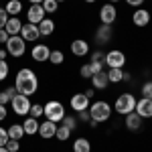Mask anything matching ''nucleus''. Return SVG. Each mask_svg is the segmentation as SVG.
I'll list each match as a JSON object with an SVG mask.
<instances>
[{"instance_id": "1", "label": "nucleus", "mask_w": 152, "mask_h": 152, "mask_svg": "<svg viewBox=\"0 0 152 152\" xmlns=\"http://www.w3.org/2000/svg\"><path fill=\"white\" fill-rule=\"evenodd\" d=\"M14 87H16V91L23 95H31L37 94V89H39V77H37V73L33 69H28V67H23V69L16 73V83H14Z\"/></svg>"}, {"instance_id": "2", "label": "nucleus", "mask_w": 152, "mask_h": 152, "mask_svg": "<svg viewBox=\"0 0 152 152\" xmlns=\"http://www.w3.org/2000/svg\"><path fill=\"white\" fill-rule=\"evenodd\" d=\"M89 116L94 122L102 124V122H107L110 116H112V105L104 102V99H97L94 104H89Z\"/></svg>"}, {"instance_id": "3", "label": "nucleus", "mask_w": 152, "mask_h": 152, "mask_svg": "<svg viewBox=\"0 0 152 152\" xmlns=\"http://www.w3.org/2000/svg\"><path fill=\"white\" fill-rule=\"evenodd\" d=\"M43 116L47 118V120H51V122L59 124V122L65 118V107H63V104L57 102V99H49L47 104L43 105Z\"/></svg>"}, {"instance_id": "4", "label": "nucleus", "mask_w": 152, "mask_h": 152, "mask_svg": "<svg viewBox=\"0 0 152 152\" xmlns=\"http://www.w3.org/2000/svg\"><path fill=\"white\" fill-rule=\"evenodd\" d=\"M134 107H136V97L132 94H120L114 104V110L120 116H128L130 112H134Z\"/></svg>"}, {"instance_id": "5", "label": "nucleus", "mask_w": 152, "mask_h": 152, "mask_svg": "<svg viewBox=\"0 0 152 152\" xmlns=\"http://www.w3.org/2000/svg\"><path fill=\"white\" fill-rule=\"evenodd\" d=\"M6 51L10 57H23L26 53V41L20 35H14L6 41Z\"/></svg>"}, {"instance_id": "6", "label": "nucleus", "mask_w": 152, "mask_h": 152, "mask_svg": "<svg viewBox=\"0 0 152 152\" xmlns=\"http://www.w3.org/2000/svg\"><path fill=\"white\" fill-rule=\"evenodd\" d=\"M10 105H12V112L16 116H28V110H31V99L28 95H23L16 91V95L10 99Z\"/></svg>"}, {"instance_id": "7", "label": "nucleus", "mask_w": 152, "mask_h": 152, "mask_svg": "<svg viewBox=\"0 0 152 152\" xmlns=\"http://www.w3.org/2000/svg\"><path fill=\"white\" fill-rule=\"evenodd\" d=\"M104 63L110 69H122V67L126 65V55H124V51H120V49L107 51L105 57H104Z\"/></svg>"}, {"instance_id": "8", "label": "nucleus", "mask_w": 152, "mask_h": 152, "mask_svg": "<svg viewBox=\"0 0 152 152\" xmlns=\"http://www.w3.org/2000/svg\"><path fill=\"white\" fill-rule=\"evenodd\" d=\"M116 18H118V10L112 2H107V4H104L99 8V20H102V24H114Z\"/></svg>"}, {"instance_id": "9", "label": "nucleus", "mask_w": 152, "mask_h": 152, "mask_svg": "<svg viewBox=\"0 0 152 152\" xmlns=\"http://www.w3.org/2000/svg\"><path fill=\"white\" fill-rule=\"evenodd\" d=\"M114 37V28L112 24H99L97 31H95V43L97 45H107Z\"/></svg>"}, {"instance_id": "10", "label": "nucleus", "mask_w": 152, "mask_h": 152, "mask_svg": "<svg viewBox=\"0 0 152 152\" xmlns=\"http://www.w3.org/2000/svg\"><path fill=\"white\" fill-rule=\"evenodd\" d=\"M69 104H71V110H75V112H83V110H89L91 99H89L85 94H75V95H71Z\"/></svg>"}, {"instance_id": "11", "label": "nucleus", "mask_w": 152, "mask_h": 152, "mask_svg": "<svg viewBox=\"0 0 152 152\" xmlns=\"http://www.w3.org/2000/svg\"><path fill=\"white\" fill-rule=\"evenodd\" d=\"M20 37H23L26 43H35L37 39H41V33H39V24L26 23L23 24V31H20Z\"/></svg>"}, {"instance_id": "12", "label": "nucleus", "mask_w": 152, "mask_h": 152, "mask_svg": "<svg viewBox=\"0 0 152 152\" xmlns=\"http://www.w3.org/2000/svg\"><path fill=\"white\" fill-rule=\"evenodd\" d=\"M134 112H136L142 120H144V118H146V120L152 118V99H146V97L136 99V107H134Z\"/></svg>"}, {"instance_id": "13", "label": "nucleus", "mask_w": 152, "mask_h": 152, "mask_svg": "<svg viewBox=\"0 0 152 152\" xmlns=\"http://www.w3.org/2000/svg\"><path fill=\"white\" fill-rule=\"evenodd\" d=\"M55 132H57V124L51 122V120H45V122L39 124V136H41L43 140H51V138H55Z\"/></svg>"}, {"instance_id": "14", "label": "nucleus", "mask_w": 152, "mask_h": 152, "mask_svg": "<svg viewBox=\"0 0 152 152\" xmlns=\"http://www.w3.org/2000/svg\"><path fill=\"white\" fill-rule=\"evenodd\" d=\"M150 10H146V8H136L134 10V14H132V23L136 24V26H140V28H144V26H148L150 24Z\"/></svg>"}, {"instance_id": "15", "label": "nucleus", "mask_w": 152, "mask_h": 152, "mask_svg": "<svg viewBox=\"0 0 152 152\" xmlns=\"http://www.w3.org/2000/svg\"><path fill=\"white\" fill-rule=\"evenodd\" d=\"M45 16H47V12L43 10L41 4H31V8L26 10V18H28V23H33V24H39Z\"/></svg>"}, {"instance_id": "16", "label": "nucleus", "mask_w": 152, "mask_h": 152, "mask_svg": "<svg viewBox=\"0 0 152 152\" xmlns=\"http://www.w3.org/2000/svg\"><path fill=\"white\" fill-rule=\"evenodd\" d=\"M49 55H51V49H49L47 45H35L33 51H31V57H33V61H37V63L49 61Z\"/></svg>"}, {"instance_id": "17", "label": "nucleus", "mask_w": 152, "mask_h": 152, "mask_svg": "<svg viewBox=\"0 0 152 152\" xmlns=\"http://www.w3.org/2000/svg\"><path fill=\"white\" fill-rule=\"evenodd\" d=\"M71 53H73L75 57H85V55L89 53V43L83 41V39H75V41L71 43Z\"/></svg>"}, {"instance_id": "18", "label": "nucleus", "mask_w": 152, "mask_h": 152, "mask_svg": "<svg viewBox=\"0 0 152 152\" xmlns=\"http://www.w3.org/2000/svg\"><path fill=\"white\" fill-rule=\"evenodd\" d=\"M107 85H110V79H107V73L105 71H99V73L91 75V87L94 89H105Z\"/></svg>"}, {"instance_id": "19", "label": "nucleus", "mask_w": 152, "mask_h": 152, "mask_svg": "<svg viewBox=\"0 0 152 152\" xmlns=\"http://www.w3.org/2000/svg\"><path fill=\"white\" fill-rule=\"evenodd\" d=\"M126 128L130 132H138L142 128V118L136 114V112H130L128 116H126Z\"/></svg>"}, {"instance_id": "20", "label": "nucleus", "mask_w": 152, "mask_h": 152, "mask_svg": "<svg viewBox=\"0 0 152 152\" xmlns=\"http://www.w3.org/2000/svg\"><path fill=\"white\" fill-rule=\"evenodd\" d=\"M4 28H6V33H8L10 37H14V35H20V31H23V23L18 20V16H10Z\"/></svg>"}, {"instance_id": "21", "label": "nucleus", "mask_w": 152, "mask_h": 152, "mask_svg": "<svg viewBox=\"0 0 152 152\" xmlns=\"http://www.w3.org/2000/svg\"><path fill=\"white\" fill-rule=\"evenodd\" d=\"M23 130H24V136H35L39 134V122H37V118H26L23 122Z\"/></svg>"}, {"instance_id": "22", "label": "nucleus", "mask_w": 152, "mask_h": 152, "mask_svg": "<svg viewBox=\"0 0 152 152\" xmlns=\"http://www.w3.org/2000/svg\"><path fill=\"white\" fill-rule=\"evenodd\" d=\"M39 33H41V37H49V35H53L55 33V23L51 20V18H43L41 23H39Z\"/></svg>"}, {"instance_id": "23", "label": "nucleus", "mask_w": 152, "mask_h": 152, "mask_svg": "<svg viewBox=\"0 0 152 152\" xmlns=\"http://www.w3.org/2000/svg\"><path fill=\"white\" fill-rule=\"evenodd\" d=\"M4 10L8 12V16H18V12H23V2L20 0H8Z\"/></svg>"}, {"instance_id": "24", "label": "nucleus", "mask_w": 152, "mask_h": 152, "mask_svg": "<svg viewBox=\"0 0 152 152\" xmlns=\"http://www.w3.org/2000/svg\"><path fill=\"white\" fill-rule=\"evenodd\" d=\"M73 152H91V142L87 140V138H77V140L73 142Z\"/></svg>"}, {"instance_id": "25", "label": "nucleus", "mask_w": 152, "mask_h": 152, "mask_svg": "<svg viewBox=\"0 0 152 152\" xmlns=\"http://www.w3.org/2000/svg\"><path fill=\"white\" fill-rule=\"evenodd\" d=\"M6 132H8V138H12V140H20V138L24 136L23 124H12V126L6 130Z\"/></svg>"}, {"instance_id": "26", "label": "nucleus", "mask_w": 152, "mask_h": 152, "mask_svg": "<svg viewBox=\"0 0 152 152\" xmlns=\"http://www.w3.org/2000/svg\"><path fill=\"white\" fill-rule=\"evenodd\" d=\"M16 95V87L12 85V87H6L4 91H0V104L2 105H6V104H10V99Z\"/></svg>"}, {"instance_id": "27", "label": "nucleus", "mask_w": 152, "mask_h": 152, "mask_svg": "<svg viewBox=\"0 0 152 152\" xmlns=\"http://www.w3.org/2000/svg\"><path fill=\"white\" fill-rule=\"evenodd\" d=\"M69 136H71V130L67 128V126H57V132H55V138H57L59 142H67L69 140Z\"/></svg>"}, {"instance_id": "28", "label": "nucleus", "mask_w": 152, "mask_h": 152, "mask_svg": "<svg viewBox=\"0 0 152 152\" xmlns=\"http://www.w3.org/2000/svg\"><path fill=\"white\" fill-rule=\"evenodd\" d=\"M107 79H110V83L124 81V69H110L107 71Z\"/></svg>"}, {"instance_id": "29", "label": "nucleus", "mask_w": 152, "mask_h": 152, "mask_svg": "<svg viewBox=\"0 0 152 152\" xmlns=\"http://www.w3.org/2000/svg\"><path fill=\"white\" fill-rule=\"evenodd\" d=\"M63 61H65V55H63V51H59V49L51 51V55H49V63H53V65H61Z\"/></svg>"}, {"instance_id": "30", "label": "nucleus", "mask_w": 152, "mask_h": 152, "mask_svg": "<svg viewBox=\"0 0 152 152\" xmlns=\"http://www.w3.org/2000/svg\"><path fill=\"white\" fill-rule=\"evenodd\" d=\"M41 6H43V10H45V12L53 14V12H57L59 2H57V0H43V2H41Z\"/></svg>"}, {"instance_id": "31", "label": "nucleus", "mask_w": 152, "mask_h": 152, "mask_svg": "<svg viewBox=\"0 0 152 152\" xmlns=\"http://www.w3.org/2000/svg\"><path fill=\"white\" fill-rule=\"evenodd\" d=\"M61 124H63V126H67V128L73 132V130L77 128V118H75V116H65L63 120H61Z\"/></svg>"}, {"instance_id": "32", "label": "nucleus", "mask_w": 152, "mask_h": 152, "mask_svg": "<svg viewBox=\"0 0 152 152\" xmlns=\"http://www.w3.org/2000/svg\"><path fill=\"white\" fill-rule=\"evenodd\" d=\"M8 73H10V65L4 59H0V81H4L8 77Z\"/></svg>"}, {"instance_id": "33", "label": "nucleus", "mask_w": 152, "mask_h": 152, "mask_svg": "<svg viewBox=\"0 0 152 152\" xmlns=\"http://www.w3.org/2000/svg\"><path fill=\"white\" fill-rule=\"evenodd\" d=\"M28 116H31V118H41V116H43V105H41V104H33V105H31V110H28Z\"/></svg>"}, {"instance_id": "34", "label": "nucleus", "mask_w": 152, "mask_h": 152, "mask_svg": "<svg viewBox=\"0 0 152 152\" xmlns=\"http://www.w3.org/2000/svg\"><path fill=\"white\" fill-rule=\"evenodd\" d=\"M6 150L8 152H18L20 150V140H12V138H8V142H6Z\"/></svg>"}, {"instance_id": "35", "label": "nucleus", "mask_w": 152, "mask_h": 152, "mask_svg": "<svg viewBox=\"0 0 152 152\" xmlns=\"http://www.w3.org/2000/svg\"><path fill=\"white\" fill-rule=\"evenodd\" d=\"M142 97L152 99V81H146L144 85H142Z\"/></svg>"}, {"instance_id": "36", "label": "nucleus", "mask_w": 152, "mask_h": 152, "mask_svg": "<svg viewBox=\"0 0 152 152\" xmlns=\"http://www.w3.org/2000/svg\"><path fill=\"white\" fill-rule=\"evenodd\" d=\"M89 69H91V73H99V71H104V63L102 61H89Z\"/></svg>"}, {"instance_id": "37", "label": "nucleus", "mask_w": 152, "mask_h": 152, "mask_svg": "<svg viewBox=\"0 0 152 152\" xmlns=\"http://www.w3.org/2000/svg\"><path fill=\"white\" fill-rule=\"evenodd\" d=\"M79 75H81V79H91V69H89V63L87 65H81V69H79Z\"/></svg>"}, {"instance_id": "38", "label": "nucleus", "mask_w": 152, "mask_h": 152, "mask_svg": "<svg viewBox=\"0 0 152 152\" xmlns=\"http://www.w3.org/2000/svg\"><path fill=\"white\" fill-rule=\"evenodd\" d=\"M8 18H10V16H8V12L4 10V8H0V28H4V26H6Z\"/></svg>"}, {"instance_id": "39", "label": "nucleus", "mask_w": 152, "mask_h": 152, "mask_svg": "<svg viewBox=\"0 0 152 152\" xmlns=\"http://www.w3.org/2000/svg\"><path fill=\"white\" fill-rule=\"evenodd\" d=\"M77 120H81V122H87V124H89V120H91V116H89V110L77 112Z\"/></svg>"}, {"instance_id": "40", "label": "nucleus", "mask_w": 152, "mask_h": 152, "mask_svg": "<svg viewBox=\"0 0 152 152\" xmlns=\"http://www.w3.org/2000/svg\"><path fill=\"white\" fill-rule=\"evenodd\" d=\"M6 142H8V132L0 128V146H6Z\"/></svg>"}, {"instance_id": "41", "label": "nucleus", "mask_w": 152, "mask_h": 152, "mask_svg": "<svg viewBox=\"0 0 152 152\" xmlns=\"http://www.w3.org/2000/svg\"><path fill=\"white\" fill-rule=\"evenodd\" d=\"M8 39H10V35L6 33V28H0V45H6Z\"/></svg>"}, {"instance_id": "42", "label": "nucleus", "mask_w": 152, "mask_h": 152, "mask_svg": "<svg viewBox=\"0 0 152 152\" xmlns=\"http://www.w3.org/2000/svg\"><path fill=\"white\" fill-rule=\"evenodd\" d=\"M104 53H102V51H95V53H91V61H102V63H104Z\"/></svg>"}, {"instance_id": "43", "label": "nucleus", "mask_w": 152, "mask_h": 152, "mask_svg": "<svg viewBox=\"0 0 152 152\" xmlns=\"http://www.w3.org/2000/svg\"><path fill=\"white\" fill-rule=\"evenodd\" d=\"M126 4L128 6H134V8H140L142 4H144V0H126Z\"/></svg>"}, {"instance_id": "44", "label": "nucleus", "mask_w": 152, "mask_h": 152, "mask_svg": "<svg viewBox=\"0 0 152 152\" xmlns=\"http://www.w3.org/2000/svg\"><path fill=\"white\" fill-rule=\"evenodd\" d=\"M6 116H8V110H6V105L0 104V122H2V120H6Z\"/></svg>"}, {"instance_id": "45", "label": "nucleus", "mask_w": 152, "mask_h": 152, "mask_svg": "<svg viewBox=\"0 0 152 152\" xmlns=\"http://www.w3.org/2000/svg\"><path fill=\"white\" fill-rule=\"evenodd\" d=\"M83 94H85V95H87V97H89V99H91V97H94V95H95V89H94V87H89V89H85Z\"/></svg>"}, {"instance_id": "46", "label": "nucleus", "mask_w": 152, "mask_h": 152, "mask_svg": "<svg viewBox=\"0 0 152 152\" xmlns=\"http://www.w3.org/2000/svg\"><path fill=\"white\" fill-rule=\"evenodd\" d=\"M6 55H8V51L6 49H0V59H6Z\"/></svg>"}, {"instance_id": "47", "label": "nucleus", "mask_w": 152, "mask_h": 152, "mask_svg": "<svg viewBox=\"0 0 152 152\" xmlns=\"http://www.w3.org/2000/svg\"><path fill=\"white\" fill-rule=\"evenodd\" d=\"M28 2H31V4H41L43 0H28Z\"/></svg>"}, {"instance_id": "48", "label": "nucleus", "mask_w": 152, "mask_h": 152, "mask_svg": "<svg viewBox=\"0 0 152 152\" xmlns=\"http://www.w3.org/2000/svg\"><path fill=\"white\" fill-rule=\"evenodd\" d=\"M0 152H8V150H6V146H0Z\"/></svg>"}, {"instance_id": "49", "label": "nucleus", "mask_w": 152, "mask_h": 152, "mask_svg": "<svg viewBox=\"0 0 152 152\" xmlns=\"http://www.w3.org/2000/svg\"><path fill=\"white\" fill-rule=\"evenodd\" d=\"M85 2H87V4H94V2H95V0H85Z\"/></svg>"}, {"instance_id": "50", "label": "nucleus", "mask_w": 152, "mask_h": 152, "mask_svg": "<svg viewBox=\"0 0 152 152\" xmlns=\"http://www.w3.org/2000/svg\"><path fill=\"white\" fill-rule=\"evenodd\" d=\"M110 2H112V4H116V2H120V0H110Z\"/></svg>"}, {"instance_id": "51", "label": "nucleus", "mask_w": 152, "mask_h": 152, "mask_svg": "<svg viewBox=\"0 0 152 152\" xmlns=\"http://www.w3.org/2000/svg\"><path fill=\"white\" fill-rule=\"evenodd\" d=\"M57 2H65V0H57Z\"/></svg>"}]
</instances>
